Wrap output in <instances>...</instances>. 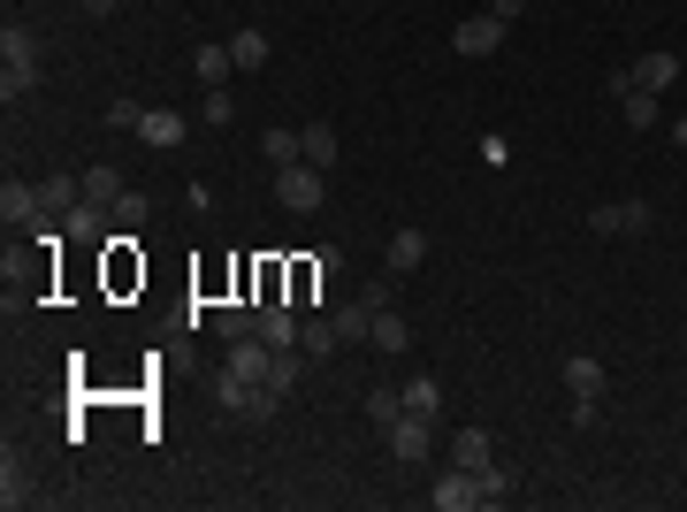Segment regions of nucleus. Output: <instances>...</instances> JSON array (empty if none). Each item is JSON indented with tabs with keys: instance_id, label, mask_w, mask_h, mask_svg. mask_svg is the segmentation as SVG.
Segmentation results:
<instances>
[{
	"instance_id": "1",
	"label": "nucleus",
	"mask_w": 687,
	"mask_h": 512,
	"mask_svg": "<svg viewBox=\"0 0 687 512\" xmlns=\"http://www.w3.org/2000/svg\"><path fill=\"white\" fill-rule=\"evenodd\" d=\"M275 199H283L291 214H322V199H329V169H314V162L275 169Z\"/></svg>"
},
{
	"instance_id": "2",
	"label": "nucleus",
	"mask_w": 687,
	"mask_h": 512,
	"mask_svg": "<svg viewBox=\"0 0 687 512\" xmlns=\"http://www.w3.org/2000/svg\"><path fill=\"white\" fill-rule=\"evenodd\" d=\"M588 230H596V237H650V230H657V207H650V199H611V207L588 214Z\"/></svg>"
},
{
	"instance_id": "3",
	"label": "nucleus",
	"mask_w": 687,
	"mask_h": 512,
	"mask_svg": "<svg viewBox=\"0 0 687 512\" xmlns=\"http://www.w3.org/2000/svg\"><path fill=\"white\" fill-rule=\"evenodd\" d=\"M214 405H222V413H275V405H283V390H268V382H245V375L214 367Z\"/></svg>"
},
{
	"instance_id": "4",
	"label": "nucleus",
	"mask_w": 687,
	"mask_h": 512,
	"mask_svg": "<svg viewBox=\"0 0 687 512\" xmlns=\"http://www.w3.org/2000/svg\"><path fill=\"white\" fill-rule=\"evenodd\" d=\"M382 436H390V459H397V467H428V452H436V421H428V413H405V421H390Z\"/></svg>"
},
{
	"instance_id": "5",
	"label": "nucleus",
	"mask_w": 687,
	"mask_h": 512,
	"mask_svg": "<svg viewBox=\"0 0 687 512\" xmlns=\"http://www.w3.org/2000/svg\"><path fill=\"white\" fill-rule=\"evenodd\" d=\"M428 505H436V512H474V505H489V490H482L474 467H451V475L428 490Z\"/></svg>"
},
{
	"instance_id": "6",
	"label": "nucleus",
	"mask_w": 687,
	"mask_h": 512,
	"mask_svg": "<svg viewBox=\"0 0 687 512\" xmlns=\"http://www.w3.org/2000/svg\"><path fill=\"white\" fill-rule=\"evenodd\" d=\"M505 31H513V23H505V15H466V23H459V31H451V46H459V54H466V62H489V54H497V46H505Z\"/></svg>"
},
{
	"instance_id": "7",
	"label": "nucleus",
	"mask_w": 687,
	"mask_h": 512,
	"mask_svg": "<svg viewBox=\"0 0 687 512\" xmlns=\"http://www.w3.org/2000/svg\"><path fill=\"white\" fill-rule=\"evenodd\" d=\"M420 260H428V230H413V222H405V230H390V245H382V268H390V276H413Z\"/></svg>"
},
{
	"instance_id": "8",
	"label": "nucleus",
	"mask_w": 687,
	"mask_h": 512,
	"mask_svg": "<svg viewBox=\"0 0 687 512\" xmlns=\"http://www.w3.org/2000/svg\"><path fill=\"white\" fill-rule=\"evenodd\" d=\"M77 183H85V199H92L100 214H115V207H123V191H131V183H123V169H115V162H92V169L77 176Z\"/></svg>"
},
{
	"instance_id": "9",
	"label": "nucleus",
	"mask_w": 687,
	"mask_h": 512,
	"mask_svg": "<svg viewBox=\"0 0 687 512\" xmlns=\"http://www.w3.org/2000/svg\"><path fill=\"white\" fill-rule=\"evenodd\" d=\"M138 138H146L154 154H176V146L191 138V123H183L176 108H146V123H138Z\"/></svg>"
},
{
	"instance_id": "10",
	"label": "nucleus",
	"mask_w": 687,
	"mask_h": 512,
	"mask_svg": "<svg viewBox=\"0 0 687 512\" xmlns=\"http://www.w3.org/2000/svg\"><path fill=\"white\" fill-rule=\"evenodd\" d=\"M0 505H8V512L38 505V490H31V467H23V459H15V452H8V459H0Z\"/></svg>"
},
{
	"instance_id": "11",
	"label": "nucleus",
	"mask_w": 687,
	"mask_h": 512,
	"mask_svg": "<svg viewBox=\"0 0 687 512\" xmlns=\"http://www.w3.org/2000/svg\"><path fill=\"white\" fill-rule=\"evenodd\" d=\"M299 352H306V359H337V352H344L337 322H322V314H306V322H299Z\"/></svg>"
},
{
	"instance_id": "12",
	"label": "nucleus",
	"mask_w": 687,
	"mask_h": 512,
	"mask_svg": "<svg viewBox=\"0 0 687 512\" xmlns=\"http://www.w3.org/2000/svg\"><path fill=\"white\" fill-rule=\"evenodd\" d=\"M206 322H214V337H222V344H237V337H260V307H214Z\"/></svg>"
},
{
	"instance_id": "13",
	"label": "nucleus",
	"mask_w": 687,
	"mask_h": 512,
	"mask_svg": "<svg viewBox=\"0 0 687 512\" xmlns=\"http://www.w3.org/2000/svg\"><path fill=\"white\" fill-rule=\"evenodd\" d=\"M260 337L275 344V352H283V344H299V314H291L283 299H260Z\"/></svg>"
},
{
	"instance_id": "14",
	"label": "nucleus",
	"mask_w": 687,
	"mask_h": 512,
	"mask_svg": "<svg viewBox=\"0 0 687 512\" xmlns=\"http://www.w3.org/2000/svg\"><path fill=\"white\" fill-rule=\"evenodd\" d=\"M0 214H8V230H15V222H38V183H15V176H8V183H0Z\"/></svg>"
},
{
	"instance_id": "15",
	"label": "nucleus",
	"mask_w": 687,
	"mask_h": 512,
	"mask_svg": "<svg viewBox=\"0 0 687 512\" xmlns=\"http://www.w3.org/2000/svg\"><path fill=\"white\" fill-rule=\"evenodd\" d=\"M565 390H573V398H604V359L573 352V359H565Z\"/></svg>"
},
{
	"instance_id": "16",
	"label": "nucleus",
	"mask_w": 687,
	"mask_h": 512,
	"mask_svg": "<svg viewBox=\"0 0 687 512\" xmlns=\"http://www.w3.org/2000/svg\"><path fill=\"white\" fill-rule=\"evenodd\" d=\"M489 459H497V452H489V428H459V436H451V467H474V475H482Z\"/></svg>"
},
{
	"instance_id": "17",
	"label": "nucleus",
	"mask_w": 687,
	"mask_h": 512,
	"mask_svg": "<svg viewBox=\"0 0 687 512\" xmlns=\"http://www.w3.org/2000/svg\"><path fill=\"white\" fill-rule=\"evenodd\" d=\"M374 352H405V344H413V330H405V314H397V307H374Z\"/></svg>"
},
{
	"instance_id": "18",
	"label": "nucleus",
	"mask_w": 687,
	"mask_h": 512,
	"mask_svg": "<svg viewBox=\"0 0 687 512\" xmlns=\"http://www.w3.org/2000/svg\"><path fill=\"white\" fill-rule=\"evenodd\" d=\"M191 69H199V85L214 92V85H229V69H237V54H229V46H199V54H191Z\"/></svg>"
},
{
	"instance_id": "19",
	"label": "nucleus",
	"mask_w": 687,
	"mask_h": 512,
	"mask_svg": "<svg viewBox=\"0 0 687 512\" xmlns=\"http://www.w3.org/2000/svg\"><path fill=\"white\" fill-rule=\"evenodd\" d=\"M619 108H627V131H657V123H665L657 92H642V85H634V92H619Z\"/></svg>"
},
{
	"instance_id": "20",
	"label": "nucleus",
	"mask_w": 687,
	"mask_h": 512,
	"mask_svg": "<svg viewBox=\"0 0 687 512\" xmlns=\"http://www.w3.org/2000/svg\"><path fill=\"white\" fill-rule=\"evenodd\" d=\"M77 199H85V183H77V176H46V183H38V214H69Z\"/></svg>"
},
{
	"instance_id": "21",
	"label": "nucleus",
	"mask_w": 687,
	"mask_h": 512,
	"mask_svg": "<svg viewBox=\"0 0 687 512\" xmlns=\"http://www.w3.org/2000/svg\"><path fill=\"white\" fill-rule=\"evenodd\" d=\"M61 222H69V237H77V245H100V237H108V214H100L92 199H77V207H69Z\"/></svg>"
},
{
	"instance_id": "22",
	"label": "nucleus",
	"mask_w": 687,
	"mask_h": 512,
	"mask_svg": "<svg viewBox=\"0 0 687 512\" xmlns=\"http://www.w3.org/2000/svg\"><path fill=\"white\" fill-rule=\"evenodd\" d=\"M229 54H237V69H260V62H268V31H260V23L229 31Z\"/></svg>"
},
{
	"instance_id": "23",
	"label": "nucleus",
	"mask_w": 687,
	"mask_h": 512,
	"mask_svg": "<svg viewBox=\"0 0 687 512\" xmlns=\"http://www.w3.org/2000/svg\"><path fill=\"white\" fill-rule=\"evenodd\" d=\"M260 154H268V169H291V162H306L299 131H260Z\"/></svg>"
},
{
	"instance_id": "24",
	"label": "nucleus",
	"mask_w": 687,
	"mask_h": 512,
	"mask_svg": "<svg viewBox=\"0 0 687 512\" xmlns=\"http://www.w3.org/2000/svg\"><path fill=\"white\" fill-rule=\"evenodd\" d=\"M299 146H306V162H314V169H337V131H329V123H306V131H299Z\"/></svg>"
},
{
	"instance_id": "25",
	"label": "nucleus",
	"mask_w": 687,
	"mask_h": 512,
	"mask_svg": "<svg viewBox=\"0 0 687 512\" xmlns=\"http://www.w3.org/2000/svg\"><path fill=\"white\" fill-rule=\"evenodd\" d=\"M367 421H374V428H390V421H405V390H390V382H374V390H367Z\"/></svg>"
},
{
	"instance_id": "26",
	"label": "nucleus",
	"mask_w": 687,
	"mask_h": 512,
	"mask_svg": "<svg viewBox=\"0 0 687 512\" xmlns=\"http://www.w3.org/2000/svg\"><path fill=\"white\" fill-rule=\"evenodd\" d=\"M199 123H206V131H222V123H237V100H229V85H214V92L199 100Z\"/></svg>"
},
{
	"instance_id": "27",
	"label": "nucleus",
	"mask_w": 687,
	"mask_h": 512,
	"mask_svg": "<svg viewBox=\"0 0 687 512\" xmlns=\"http://www.w3.org/2000/svg\"><path fill=\"white\" fill-rule=\"evenodd\" d=\"M405 413H428V421H436V413H443V390H436L428 375H413V382H405Z\"/></svg>"
},
{
	"instance_id": "28",
	"label": "nucleus",
	"mask_w": 687,
	"mask_h": 512,
	"mask_svg": "<svg viewBox=\"0 0 687 512\" xmlns=\"http://www.w3.org/2000/svg\"><path fill=\"white\" fill-rule=\"evenodd\" d=\"M146 214H154V199H146V191H123V207H115V222H123V230H138Z\"/></svg>"
},
{
	"instance_id": "29",
	"label": "nucleus",
	"mask_w": 687,
	"mask_h": 512,
	"mask_svg": "<svg viewBox=\"0 0 687 512\" xmlns=\"http://www.w3.org/2000/svg\"><path fill=\"white\" fill-rule=\"evenodd\" d=\"M596 421H604V398H573L565 405V428H596Z\"/></svg>"
},
{
	"instance_id": "30",
	"label": "nucleus",
	"mask_w": 687,
	"mask_h": 512,
	"mask_svg": "<svg viewBox=\"0 0 687 512\" xmlns=\"http://www.w3.org/2000/svg\"><path fill=\"white\" fill-rule=\"evenodd\" d=\"M108 123H115V131H138V123H146V108H138V100H115V108H108Z\"/></svg>"
},
{
	"instance_id": "31",
	"label": "nucleus",
	"mask_w": 687,
	"mask_h": 512,
	"mask_svg": "<svg viewBox=\"0 0 687 512\" xmlns=\"http://www.w3.org/2000/svg\"><path fill=\"white\" fill-rule=\"evenodd\" d=\"M482 490H489V505H505V490H513V475H505V467L489 459V467H482Z\"/></svg>"
},
{
	"instance_id": "32",
	"label": "nucleus",
	"mask_w": 687,
	"mask_h": 512,
	"mask_svg": "<svg viewBox=\"0 0 687 512\" xmlns=\"http://www.w3.org/2000/svg\"><path fill=\"white\" fill-rule=\"evenodd\" d=\"M489 15H505V23H513V15H527V0H489Z\"/></svg>"
},
{
	"instance_id": "33",
	"label": "nucleus",
	"mask_w": 687,
	"mask_h": 512,
	"mask_svg": "<svg viewBox=\"0 0 687 512\" xmlns=\"http://www.w3.org/2000/svg\"><path fill=\"white\" fill-rule=\"evenodd\" d=\"M115 8H123V0H85V15H115Z\"/></svg>"
},
{
	"instance_id": "34",
	"label": "nucleus",
	"mask_w": 687,
	"mask_h": 512,
	"mask_svg": "<svg viewBox=\"0 0 687 512\" xmlns=\"http://www.w3.org/2000/svg\"><path fill=\"white\" fill-rule=\"evenodd\" d=\"M673 146H680V154H687V115H680V123H673Z\"/></svg>"
}]
</instances>
